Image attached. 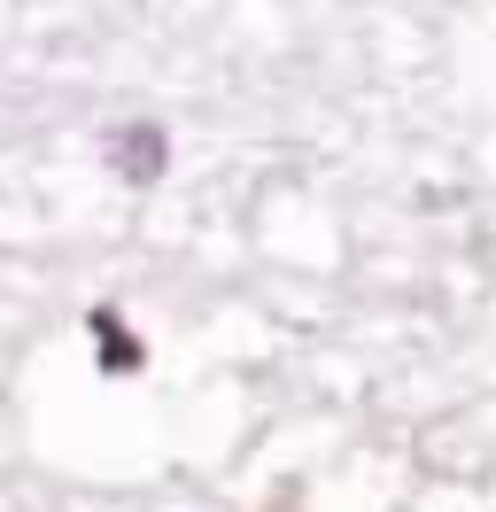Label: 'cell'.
I'll list each match as a JSON object with an SVG mask.
<instances>
[{"instance_id":"cell-2","label":"cell","mask_w":496,"mask_h":512,"mask_svg":"<svg viewBox=\"0 0 496 512\" xmlns=\"http://www.w3.org/2000/svg\"><path fill=\"white\" fill-rule=\"evenodd\" d=\"M86 326H93V350H101V373H140L148 365V350H140V334L132 326H117V311H86Z\"/></svg>"},{"instance_id":"cell-1","label":"cell","mask_w":496,"mask_h":512,"mask_svg":"<svg viewBox=\"0 0 496 512\" xmlns=\"http://www.w3.org/2000/svg\"><path fill=\"white\" fill-rule=\"evenodd\" d=\"M163 163H171L163 125H117V132H109V171H117L124 187H155Z\"/></svg>"}]
</instances>
